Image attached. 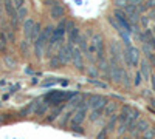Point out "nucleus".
<instances>
[{
	"label": "nucleus",
	"mask_w": 155,
	"mask_h": 139,
	"mask_svg": "<svg viewBox=\"0 0 155 139\" xmlns=\"http://www.w3.org/2000/svg\"><path fill=\"white\" fill-rule=\"evenodd\" d=\"M53 30L54 28L51 27V25H48L45 30H42L41 36H39L37 39L34 40V53H36L37 57H42L45 48H47V45H48V42L51 39V36H53Z\"/></svg>",
	"instance_id": "nucleus-1"
},
{
	"label": "nucleus",
	"mask_w": 155,
	"mask_h": 139,
	"mask_svg": "<svg viewBox=\"0 0 155 139\" xmlns=\"http://www.w3.org/2000/svg\"><path fill=\"white\" fill-rule=\"evenodd\" d=\"M92 54H95L98 57L99 62L106 60V51H104V40H102L101 36H93L92 43L88 46V57H92Z\"/></svg>",
	"instance_id": "nucleus-2"
},
{
	"label": "nucleus",
	"mask_w": 155,
	"mask_h": 139,
	"mask_svg": "<svg viewBox=\"0 0 155 139\" xmlns=\"http://www.w3.org/2000/svg\"><path fill=\"white\" fill-rule=\"evenodd\" d=\"M74 94L76 93H67V91H51V93H48L45 97H44V100L48 104V105H58V104H65V102H68L70 99H73L74 97Z\"/></svg>",
	"instance_id": "nucleus-3"
},
{
	"label": "nucleus",
	"mask_w": 155,
	"mask_h": 139,
	"mask_svg": "<svg viewBox=\"0 0 155 139\" xmlns=\"http://www.w3.org/2000/svg\"><path fill=\"white\" fill-rule=\"evenodd\" d=\"M123 59L129 67H137L140 64V49L135 48L134 45H127L123 49Z\"/></svg>",
	"instance_id": "nucleus-4"
},
{
	"label": "nucleus",
	"mask_w": 155,
	"mask_h": 139,
	"mask_svg": "<svg viewBox=\"0 0 155 139\" xmlns=\"http://www.w3.org/2000/svg\"><path fill=\"white\" fill-rule=\"evenodd\" d=\"M71 56H73V45L71 43H67V45H62L59 48V51L56 54V57L59 59V62L62 65H67L71 62Z\"/></svg>",
	"instance_id": "nucleus-5"
},
{
	"label": "nucleus",
	"mask_w": 155,
	"mask_h": 139,
	"mask_svg": "<svg viewBox=\"0 0 155 139\" xmlns=\"http://www.w3.org/2000/svg\"><path fill=\"white\" fill-rule=\"evenodd\" d=\"M3 6H5V11H6V14L11 20V25H12V28L17 30L19 27V19H17V9L14 6V3H12V0H3Z\"/></svg>",
	"instance_id": "nucleus-6"
},
{
	"label": "nucleus",
	"mask_w": 155,
	"mask_h": 139,
	"mask_svg": "<svg viewBox=\"0 0 155 139\" xmlns=\"http://www.w3.org/2000/svg\"><path fill=\"white\" fill-rule=\"evenodd\" d=\"M85 115H87V107L85 105H81V107L74 108V118L71 121V128L73 130H79L81 128V124L84 122Z\"/></svg>",
	"instance_id": "nucleus-7"
},
{
	"label": "nucleus",
	"mask_w": 155,
	"mask_h": 139,
	"mask_svg": "<svg viewBox=\"0 0 155 139\" xmlns=\"http://www.w3.org/2000/svg\"><path fill=\"white\" fill-rule=\"evenodd\" d=\"M113 17H115V20L118 22L126 31H129V33L132 34V25H130V22H129V19H127V14H126L123 9H115L113 11Z\"/></svg>",
	"instance_id": "nucleus-8"
},
{
	"label": "nucleus",
	"mask_w": 155,
	"mask_h": 139,
	"mask_svg": "<svg viewBox=\"0 0 155 139\" xmlns=\"http://www.w3.org/2000/svg\"><path fill=\"white\" fill-rule=\"evenodd\" d=\"M50 16L56 20L62 19L65 16V8H64V5L61 2H58V0H54V2L50 5Z\"/></svg>",
	"instance_id": "nucleus-9"
},
{
	"label": "nucleus",
	"mask_w": 155,
	"mask_h": 139,
	"mask_svg": "<svg viewBox=\"0 0 155 139\" xmlns=\"http://www.w3.org/2000/svg\"><path fill=\"white\" fill-rule=\"evenodd\" d=\"M65 34L68 36V43H76L78 42V37H79V30L73 22H67L65 25Z\"/></svg>",
	"instance_id": "nucleus-10"
},
{
	"label": "nucleus",
	"mask_w": 155,
	"mask_h": 139,
	"mask_svg": "<svg viewBox=\"0 0 155 139\" xmlns=\"http://www.w3.org/2000/svg\"><path fill=\"white\" fill-rule=\"evenodd\" d=\"M147 128H149V122H146V121H138V119H137L135 124L132 125L130 128H129V131H130L135 137H140Z\"/></svg>",
	"instance_id": "nucleus-11"
},
{
	"label": "nucleus",
	"mask_w": 155,
	"mask_h": 139,
	"mask_svg": "<svg viewBox=\"0 0 155 139\" xmlns=\"http://www.w3.org/2000/svg\"><path fill=\"white\" fill-rule=\"evenodd\" d=\"M87 105L90 108H99V107H104L106 105V99L99 96V94H93V96H90L88 100H87Z\"/></svg>",
	"instance_id": "nucleus-12"
},
{
	"label": "nucleus",
	"mask_w": 155,
	"mask_h": 139,
	"mask_svg": "<svg viewBox=\"0 0 155 139\" xmlns=\"http://www.w3.org/2000/svg\"><path fill=\"white\" fill-rule=\"evenodd\" d=\"M34 20L33 19H25L23 22V34H25V40H31V33H33V28H34ZM31 43V42H30Z\"/></svg>",
	"instance_id": "nucleus-13"
},
{
	"label": "nucleus",
	"mask_w": 155,
	"mask_h": 139,
	"mask_svg": "<svg viewBox=\"0 0 155 139\" xmlns=\"http://www.w3.org/2000/svg\"><path fill=\"white\" fill-rule=\"evenodd\" d=\"M71 60L78 70H82L84 68V59H82V53L79 51L78 48H73V56H71Z\"/></svg>",
	"instance_id": "nucleus-14"
},
{
	"label": "nucleus",
	"mask_w": 155,
	"mask_h": 139,
	"mask_svg": "<svg viewBox=\"0 0 155 139\" xmlns=\"http://www.w3.org/2000/svg\"><path fill=\"white\" fill-rule=\"evenodd\" d=\"M88 39H87V36H79V37H78V46H79V48H78V49H79V51L82 53V54H87L88 56Z\"/></svg>",
	"instance_id": "nucleus-15"
},
{
	"label": "nucleus",
	"mask_w": 155,
	"mask_h": 139,
	"mask_svg": "<svg viewBox=\"0 0 155 139\" xmlns=\"http://www.w3.org/2000/svg\"><path fill=\"white\" fill-rule=\"evenodd\" d=\"M102 113H104V107H99V108H93V111H92V115H90V118H88V121L90 122H95V121H98L101 116H102Z\"/></svg>",
	"instance_id": "nucleus-16"
},
{
	"label": "nucleus",
	"mask_w": 155,
	"mask_h": 139,
	"mask_svg": "<svg viewBox=\"0 0 155 139\" xmlns=\"http://www.w3.org/2000/svg\"><path fill=\"white\" fill-rule=\"evenodd\" d=\"M62 108H64V104H61L58 108H54V111H53V113H51V115L47 118V122H53V121L58 118V115H59V113H62Z\"/></svg>",
	"instance_id": "nucleus-17"
},
{
	"label": "nucleus",
	"mask_w": 155,
	"mask_h": 139,
	"mask_svg": "<svg viewBox=\"0 0 155 139\" xmlns=\"http://www.w3.org/2000/svg\"><path fill=\"white\" fill-rule=\"evenodd\" d=\"M149 71H150V68H149V64H147V62H143V64H141V74H143L144 76V77L149 81Z\"/></svg>",
	"instance_id": "nucleus-18"
},
{
	"label": "nucleus",
	"mask_w": 155,
	"mask_h": 139,
	"mask_svg": "<svg viewBox=\"0 0 155 139\" xmlns=\"http://www.w3.org/2000/svg\"><path fill=\"white\" fill-rule=\"evenodd\" d=\"M153 137H155V130H152V128H147L141 134V139H153Z\"/></svg>",
	"instance_id": "nucleus-19"
},
{
	"label": "nucleus",
	"mask_w": 155,
	"mask_h": 139,
	"mask_svg": "<svg viewBox=\"0 0 155 139\" xmlns=\"http://www.w3.org/2000/svg\"><path fill=\"white\" fill-rule=\"evenodd\" d=\"M25 16H27V8H25V6L17 8V19H19V22L25 20Z\"/></svg>",
	"instance_id": "nucleus-20"
},
{
	"label": "nucleus",
	"mask_w": 155,
	"mask_h": 139,
	"mask_svg": "<svg viewBox=\"0 0 155 139\" xmlns=\"http://www.w3.org/2000/svg\"><path fill=\"white\" fill-rule=\"evenodd\" d=\"M134 84L138 87L140 84H141V73L140 71H137V74H135V79H134Z\"/></svg>",
	"instance_id": "nucleus-21"
},
{
	"label": "nucleus",
	"mask_w": 155,
	"mask_h": 139,
	"mask_svg": "<svg viewBox=\"0 0 155 139\" xmlns=\"http://www.w3.org/2000/svg\"><path fill=\"white\" fill-rule=\"evenodd\" d=\"M107 133H109V131H107L106 128H102V131L98 134V137H96V139H106V137H107Z\"/></svg>",
	"instance_id": "nucleus-22"
},
{
	"label": "nucleus",
	"mask_w": 155,
	"mask_h": 139,
	"mask_svg": "<svg viewBox=\"0 0 155 139\" xmlns=\"http://www.w3.org/2000/svg\"><path fill=\"white\" fill-rule=\"evenodd\" d=\"M12 2H14V6H16V9L25 5V0H12Z\"/></svg>",
	"instance_id": "nucleus-23"
},
{
	"label": "nucleus",
	"mask_w": 155,
	"mask_h": 139,
	"mask_svg": "<svg viewBox=\"0 0 155 139\" xmlns=\"http://www.w3.org/2000/svg\"><path fill=\"white\" fill-rule=\"evenodd\" d=\"M41 2H42V3H45V5H48V6H50V5H51V3H53V2H54V0H41Z\"/></svg>",
	"instance_id": "nucleus-24"
},
{
	"label": "nucleus",
	"mask_w": 155,
	"mask_h": 139,
	"mask_svg": "<svg viewBox=\"0 0 155 139\" xmlns=\"http://www.w3.org/2000/svg\"><path fill=\"white\" fill-rule=\"evenodd\" d=\"M0 20H2V5H0Z\"/></svg>",
	"instance_id": "nucleus-25"
},
{
	"label": "nucleus",
	"mask_w": 155,
	"mask_h": 139,
	"mask_svg": "<svg viewBox=\"0 0 155 139\" xmlns=\"http://www.w3.org/2000/svg\"><path fill=\"white\" fill-rule=\"evenodd\" d=\"M124 139H129V137H124Z\"/></svg>",
	"instance_id": "nucleus-26"
},
{
	"label": "nucleus",
	"mask_w": 155,
	"mask_h": 139,
	"mask_svg": "<svg viewBox=\"0 0 155 139\" xmlns=\"http://www.w3.org/2000/svg\"><path fill=\"white\" fill-rule=\"evenodd\" d=\"M153 19H155V17H153Z\"/></svg>",
	"instance_id": "nucleus-27"
}]
</instances>
